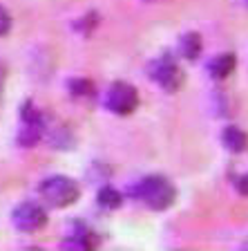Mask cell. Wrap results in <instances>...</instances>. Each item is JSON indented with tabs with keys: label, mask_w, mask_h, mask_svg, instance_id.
I'll return each instance as SVG.
<instances>
[{
	"label": "cell",
	"mask_w": 248,
	"mask_h": 251,
	"mask_svg": "<svg viewBox=\"0 0 248 251\" xmlns=\"http://www.w3.org/2000/svg\"><path fill=\"white\" fill-rule=\"evenodd\" d=\"M130 195L143 202L152 211H165L175 204L177 188L163 175H150V177L139 179L135 186H130Z\"/></svg>",
	"instance_id": "obj_1"
},
{
	"label": "cell",
	"mask_w": 248,
	"mask_h": 251,
	"mask_svg": "<svg viewBox=\"0 0 248 251\" xmlns=\"http://www.w3.org/2000/svg\"><path fill=\"white\" fill-rule=\"evenodd\" d=\"M69 92H72V97H76V99L92 97L94 85H92V81H88V78H72V81H69Z\"/></svg>",
	"instance_id": "obj_11"
},
{
	"label": "cell",
	"mask_w": 248,
	"mask_h": 251,
	"mask_svg": "<svg viewBox=\"0 0 248 251\" xmlns=\"http://www.w3.org/2000/svg\"><path fill=\"white\" fill-rule=\"evenodd\" d=\"M202 36L197 34V31H188V34H183L179 41V54L183 58H188V61H195L199 54H202Z\"/></svg>",
	"instance_id": "obj_9"
},
{
	"label": "cell",
	"mask_w": 248,
	"mask_h": 251,
	"mask_svg": "<svg viewBox=\"0 0 248 251\" xmlns=\"http://www.w3.org/2000/svg\"><path fill=\"white\" fill-rule=\"evenodd\" d=\"M96 202L101 204L103 209L114 211V209H119L121 204H123V195H121L114 186H103L101 191H98V195H96Z\"/></svg>",
	"instance_id": "obj_10"
},
{
	"label": "cell",
	"mask_w": 248,
	"mask_h": 251,
	"mask_svg": "<svg viewBox=\"0 0 248 251\" xmlns=\"http://www.w3.org/2000/svg\"><path fill=\"white\" fill-rule=\"evenodd\" d=\"M148 76L165 92H177L183 85V72H181V68L177 65L175 58L170 56L155 58L150 63V68H148Z\"/></svg>",
	"instance_id": "obj_3"
},
{
	"label": "cell",
	"mask_w": 248,
	"mask_h": 251,
	"mask_svg": "<svg viewBox=\"0 0 248 251\" xmlns=\"http://www.w3.org/2000/svg\"><path fill=\"white\" fill-rule=\"evenodd\" d=\"M21 119H23V126H21V130H18V144L25 148H34L43 139V135H45V119L34 108L31 101L23 103Z\"/></svg>",
	"instance_id": "obj_5"
},
{
	"label": "cell",
	"mask_w": 248,
	"mask_h": 251,
	"mask_svg": "<svg viewBox=\"0 0 248 251\" xmlns=\"http://www.w3.org/2000/svg\"><path fill=\"white\" fill-rule=\"evenodd\" d=\"M246 5H248V0H246Z\"/></svg>",
	"instance_id": "obj_15"
},
{
	"label": "cell",
	"mask_w": 248,
	"mask_h": 251,
	"mask_svg": "<svg viewBox=\"0 0 248 251\" xmlns=\"http://www.w3.org/2000/svg\"><path fill=\"white\" fill-rule=\"evenodd\" d=\"M235 65H237V58H235L233 52H224L217 54L208 63V72H210L212 78H226L235 72Z\"/></svg>",
	"instance_id": "obj_7"
},
{
	"label": "cell",
	"mask_w": 248,
	"mask_h": 251,
	"mask_svg": "<svg viewBox=\"0 0 248 251\" xmlns=\"http://www.w3.org/2000/svg\"><path fill=\"white\" fill-rule=\"evenodd\" d=\"M222 144L230 152H244L248 148V135L237 126H228L222 132Z\"/></svg>",
	"instance_id": "obj_8"
},
{
	"label": "cell",
	"mask_w": 248,
	"mask_h": 251,
	"mask_svg": "<svg viewBox=\"0 0 248 251\" xmlns=\"http://www.w3.org/2000/svg\"><path fill=\"white\" fill-rule=\"evenodd\" d=\"M11 31V14L0 5V36H7Z\"/></svg>",
	"instance_id": "obj_12"
},
{
	"label": "cell",
	"mask_w": 248,
	"mask_h": 251,
	"mask_svg": "<svg viewBox=\"0 0 248 251\" xmlns=\"http://www.w3.org/2000/svg\"><path fill=\"white\" fill-rule=\"evenodd\" d=\"M2 76H5V72H2V68H0V85H2Z\"/></svg>",
	"instance_id": "obj_14"
},
{
	"label": "cell",
	"mask_w": 248,
	"mask_h": 251,
	"mask_svg": "<svg viewBox=\"0 0 248 251\" xmlns=\"http://www.w3.org/2000/svg\"><path fill=\"white\" fill-rule=\"evenodd\" d=\"M11 222L21 233H34L47 225V213L38 202H21L11 211Z\"/></svg>",
	"instance_id": "obj_6"
},
{
	"label": "cell",
	"mask_w": 248,
	"mask_h": 251,
	"mask_svg": "<svg viewBox=\"0 0 248 251\" xmlns=\"http://www.w3.org/2000/svg\"><path fill=\"white\" fill-rule=\"evenodd\" d=\"M38 193L49 206L65 209V206H72L81 198V186H78L76 179L68 177V175H49L41 182Z\"/></svg>",
	"instance_id": "obj_2"
},
{
	"label": "cell",
	"mask_w": 248,
	"mask_h": 251,
	"mask_svg": "<svg viewBox=\"0 0 248 251\" xmlns=\"http://www.w3.org/2000/svg\"><path fill=\"white\" fill-rule=\"evenodd\" d=\"M105 108L114 115H132L139 108V92L135 85L125 83V81H116L110 85L108 94H105Z\"/></svg>",
	"instance_id": "obj_4"
},
{
	"label": "cell",
	"mask_w": 248,
	"mask_h": 251,
	"mask_svg": "<svg viewBox=\"0 0 248 251\" xmlns=\"http://www.w3.org/2000/svg\"><path fill=\"white\" fill-rule=\"evenodd\" d=\"M235 186H237V191L242 195H248V173H244L242 177L237 179V184H235Z\"/></svg>",
	"instance_id": "obj_13"
}]
</instances>
